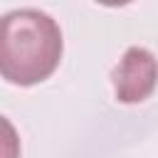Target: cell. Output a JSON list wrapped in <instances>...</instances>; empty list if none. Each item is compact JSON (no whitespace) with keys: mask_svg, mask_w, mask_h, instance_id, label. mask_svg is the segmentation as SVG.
<instances>
[{"mask_svg":"<svg viewBox=\"0 0 158 158\" xmlns=\"http://www.w3.org/2000/svg\"><path fill=\"white\" fill-rule=\"evenodd\" d=\"M62 30L42 10L20 7L0 25V74L17 86L44 81L62 59Z\"/></svg>","mask_w":158,"mask_h":158,"instance_id":"obj_1","label":"cell"},{"mask_svg":"<svg viewBox=\"0 0 158 158\" xmlns=\"http://www.w3.org/2000/svg\"><path fill=\"white\" fill-rule=\"evenodd\" d=\"M111 81L121 104H141L158 84V62L146 47H128L114 67Z\"/></svg>","mask_w":158,"mask_h":158,"instance_id":"obj_2","label":"cell"}]
</instances>
